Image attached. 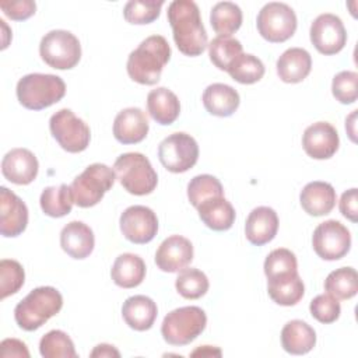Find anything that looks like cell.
Returning a JSON list of instances; mask_svg holds the SVG:
<instances>
[{
  "instance_id": "5b68a950",
  "label": "cell",
  "mask_w": 358,
  "mask_h": 358,
  "mask_svg": "<svg viewBox=\"0 0 358 358\" xmlns=\"http://www.w3.org/2000/svg\"><path fill=\"white\" fill-rule=\"evenodd\" d=\"M113 171L119 183L134 196H145L154 192L158 175L150 159L141 152H124L113 164Z\"/></svg>"
},
{
  "instance_id": "60d3db41",
  "label": "cell",
  "mask_w": 358,
  "mask_h": 358,
  "mask_svg": "<svg viewBox=\"0 0 358 358\" xmlns=\"http://www.w3.org/2000/svg\"><path fill=\"white\" fill-rule=\"evenodd\" d=\"M25 273L22 266L17 260L3 259L0 262V298L4 299L24 285Z\"/></svg>"
},
{
  "instance_id": "4316f807",
  "label": "cell",
  "mask_w": 358,
  "mask_h": 358,
  "mask_svg": "<svg viewBox=\"0 0 358 358\" xmlns=\"http://www.w3.org/2000/svg\"><path fill=\"white\" fill-rule=\"evenodd\" d=\"M197 211L204 225L213 231H227L235 222V208L224 196L204 200Z\"/></svg>"
},
{
  "instance_id": "f1b7e54d",
  "label": "cell",
  "mask_w": 358,
  "mask_h": 358,
  "mask_svg": "<svg viewBox=\"0 0 358 358\" xmlns=\"http://www.w3.org/2000/svg\"><path fill=\"white\" fill-rule=\"evenodd\" d=\"M110 275L113 282L122 288H134L145 277V263L134 253H122L116 257Z\"/></svg>"
},
{
  "instance_id": "4fadbf2b",
  "label": "cell",
  "mask_w": 358,
  "mask_h": 358,
  "mask_svg": "<svg viewBox=\"0 0 358 358\" xmlns=\"http://www.w3.org/2000/svg\"><path fill=\"white\" fill-rule=\"evenodd\" d=\"M310 42L322 55L338 53L347 42V31L340 17L324 13L317 15L310 25Z\"/></svg>"
},
{
  "instance_id": "c3c4849f",
  "label": "cell",
  "mask_w": 358,
  "mask_h": 358,
  "mask_svg": "<svg viewBox=\"0 0 358 358\" xmlns=\"http://www.w3.org/2000/svg\"><path fill=\"white\" fill-rule=\"evenodd\" d=\"M199 354H201V355H221V351L217 348V350H211V347L210 345H203V347H200V348H197V350H194L193 352H192V355H199Z\"/></svg>"
},
{
  "instance_id": "e575fe53",
  "label": "cell",
  "mask_w": 358,
  "mask_h": 358,
  "mask_svg": "<svg viewBox=\"0 0 358 358\" xmlns=\"http://www.w3.org/2000/svg\"><path fill=\"white\" fill-rule=\"evenodd\" d=\"M264 71L266 69L263 62L250 53L239 55L227 70V73L232 77V80L241 84L257 83L259 80L263 78Z\"/></svg>"
},
{
  "instance_id": "ab89813d",
  "label": "cell",
  "mask_w": 358,
  "mask_h": 358,
  "mask_svg": "<svg viewBox=\"0 0 358 358\" xmlns=\"http://www.w3.org/2000/svg\"><path fill=\"white\" fill-rule=\"evenodd\" d=\"M264 274L267 280L280 275L291 274L298 271V262L295 255L285 248H278L271 250L264 260Z\"/></svg>"
},
{
  "instance_id": "3957f363",
  "label": "cell",
  "mask_w": 358,
  "mask_h": 358,
  "mask_svg": "<svg viewBox=\"0 0 358 358\" xmlns=\"http://www.w3.org/2000/svg\"><path fill=\"white\" fill-rule=\"evenodd\" d=\"M63 306L62 294L53 287L32 289L14 309L17 324L25 331H34L57 315Z\"/></svg>"
},
{
  "instance_id": "f546056e",
  "label": "cell",
  "mask_w": 358,
  "mask_h": 358,
  "mask_svg": "<svg viewBox=\"0 0 358 358\" xmlns=\"http://www.w3.org/2000/svg\"><path fill=\"white\" fill-rule=\"evenodd\" d=\"M267 292L275 303L281 306H294L302 299L305 285L296 271L267 280Z\"/></svg>"
},
{
  "instance_id": "5bb4252c",
  "label": "cell",
  "mask_w": 358,
  "mask_h": 358,
  "mask_svg": "<svg viewBox=\"0 0 358 358\" xmlns=\"http://www.w3.org/2000/svg\"><path fill=\"white\" fill-rule=\"evenodd\" d=\"M119 224L123 236L137 245L151 242L158 232V218L155 213L145 206L127 207L122 213Z\"/></svg>"
},
{
  "instance_id": "e0dca14e",
  "label": "cell",
  "mask_w": 358,
  "mask_h": 358,
  "mask_svg": "<svg viewBox=\"0 0 358 358\" xmlns=\"http://www.w3.org/2000/svg\"><path fill=\"white\" fill-rule=\"evenodd\" d=\"M193 260L192 242L180 235L168 236L158 246L155 253V264L165 273H176L183 270Z\"/></svg>"
},
{
  "instance_id": "f6af8a7d",
  "label": "cell",
  "mask_w": 358,
  "mask_h": 358,
  "mask_svg": "<svg viewBox=\"0 0 358 358\" xmlns=\"http://www.w3.org/2000/svg\"><path fill=\"white\" fill-rule=\"evenodd\" d=\"M340 213L350 221L357 222L358 220V196H357V189L352 187L350 190H345L341 194L340 203H338Z\"/></svg>"
},
{
  "instance_id": "7bdbcfd3",
  "label": "cell",
  "mask_w": 358,
  "mask_h": 358,
  "mask_svg": "<svg viewBox=\"0 0 358 358\" xmlns=\"http://www.w3.org/2000/svg\"><path fill=\"white\" fill-rule=\"evenodd\" d=\"M309 310L317 322L329 324L338 319L341 313V306L337 298L331 296L330 294H320L310 301Z\"/></svg>"
},
{
  "instance_id": "52a82bcc",
  "label": "cell",
  "mask_w": 358,
  "mask_h": 358,
  "mask_svg": "<svg viewBox=\"0 0 358 358\" xmlns=\"http://www.w3.org/2000/svg\"><path fill=\"white\" fill-rule=\"evenodd\" d=\"M116 173L105 164L88 165L70 185L74 204L88 208L98 204L105 193L112 189Z\"/></svg>"
},
{
  "instance_id": "603a6c76",
  "label": "cell",
  "mask_w": 358,
  "mask_h": 358,
  "mask_svg": "<svg viewBox=\"0 0 358 358\" xmlns=\"http://www.w3.org/2000/svg\"><path fill=\"white\" fill-rule=\"evenodd\" d=\"M158 315L157 303L145 295H133L123 302L122 316L126 324L137 331L152 327Z\"/></svg>"
},
{
  "instance_id": "7dc6e473",
  "label": "cell",
  "mask_w": 358,
  "mask_h": 358,
  "mask_svg": "<svg viewBox=\"0 0 358 358\" xmlns=\"http://www.w3.org/2000/svg\"><path fill=\"white\" fill-rule=\"evenodd\" d=\"M92 358L95 357H120V352L110 344H98L90 354Z\"/></svg>"
},
{
  "instance_id": "cb8c5ba5",
  "label": "cell",
  "mask_w": 358,
  "mask_h": 358,
  "mask_svg": "<svg viewBox=\"0 0 358 358\" xmlns=\"http://www.w3.org/2000/svg\"><path fill=\"white\" fill-rule=\"evenodd\" d=\"M277 74L288 84L303 81L312 69V57L308 50L302 48L287 49L277 60Z\"/></svg>"
},
{
  "instance_id": "9c48e42d",
  "label": "cell",
  "mask_w": 358,
  "mask_h": 358,
  "mask_svg": "<svg viewBox=\"0 0 358 358\" xmlns=\"http://www.w3.org/2000/svg\"><path fill=\"white\" fill-rule=\"evenodd\" d=\"M256 25L262 38L271 43H280L295 34L298 21L295 11L288 4L271 1L259 11Z\"/></svg>"
},
{
  "instance_id": "d6a6232c",
  "label": "cell",
  "mask_w": 358,
  "mask_h": 358,
  "mask_svg": "<svg viewBox=\"0 0 358 358\" xmlns=\"http://www.w3.org/2000/svg\"><path fill=\"white\" fill-rule=\"evenodd\" d=\"M324 289L337 299H350L358 291V275L352 267L333 270L324 280Z\"/></svg>"
},
{
  "instance_id": "44dd1931",
  "label": "cell",
  "mask_w": 358,
  "mask_h": 358,
  "mask_svg": "<svg viewBox=\"0 0 358 358\" xmlns=\"http://www.w3.org/2000/svg\"><path fill=\"white\" fill-rule=\"evenodd\" d=\"M60 246L73 259L88 257L95 246L92 229L83 221H71L60 232Z\"/></svg>"
},
{
  "instance_id": "1f68e13d",
  "label": "cell",
  "mask_w": 358,
  "mask_h": 358,
  "mask_svg": "<svg viewBox=\"0 0 358 358\" xmlns=\"http://www.w3.org/2000/svg\"><path fill=\"white\" fill-rule=\"evenodd\" d=\"M42 211L53 218H60L67 215L74 204L70 186L62 183L60 186H48L43 189L41 199Z\"/></svg>"
},
{
  "instance_id": "8fae6325",
  "label": "cell",
  "mask_w": 358,
  "mask_h": 358,
  "mask_svg": "<svg viewBox=\"0 0 358 358\" xmlns=\"http://www.w3.org/2000/svg\"><path fill=\"white\" fill-rule=\"evenodd\" d=\"M158 158L169 172L183 173L193 168L199 159L197 141L187 133H172L159 143Z\"/></svg>"
},
{
  "instance_id": "d590c367",
  "label": "cell",
  "mask_w": 358,
  "mask_h": 358,
  "mask_svg": "<svg viewBox=\"0 0 358 358\" xmlns=\"http://www.w3.org/2000/svg\"><path fill=\"white\" fill-rule=\"evenodd\" d=\"M176 291L186 299H197L206 295L210 282L207 275L199 268H183L175 281Z\"/></svg>"
},
{
  "instance_id": "7a4b0ae2",
  "label": "cell",
  "mask_w": 358,
  "mask_h": 358,
  "mask_svg": "<svg viewBox=\"0 0 358 358\" xmlns=\"http://www.w3.org/2000/svg\"><path fill=\"white\" fill-rule=\"evenodd\" d=\"M171 59V46L162 35L145 38L127 57L129 77L143 85H154L159 81L162 69Z\"/></svg>"
},
{
  "instance_id": "6da1fadb",
  "label": "cell",
  "mask_w": 358,
  "mask_h": 358,
  "mask_svg": "<svg viewBox=\"0 0 358 358\" xmlns=\"http://www.w3.org/2000/svg\"><path fill=\"white\" fill-rule=\"evenodd\" d=\"M168 21L173 41L186 56H199L208 46L199 6L192 0H175L168 7Z\"/></svg>"
},
{
  "instance_id": "484cf974",
  "label": "cell",
  "mask_w": 358,
  "mask_h": 358,
  "mask_svg": "<svg viewBox=\"0 0 358 358\" xmlns=\"http://www.w3.org/2000/svg\"><path fill=\"white\" fill-rule=\"evenodd\" d=\"M147 110L157 123L168 126L178 119L180 113V102L171 90L158 87L147 95Z\"/></svg>"
},
{
  "instance_id": "74e56055",
  "label": "cell",
  "mask_w": 358,
  "mask_h": 358,
  "mask_svg": "<svg viewBox=\"0 0 358 358\" xmlns=\"http://www.w3.org/2000/svg\"><path fill=\"white\" fill-rule=\"evenodd\" d=\"M39 352L45 358H76L71 338L62 330L48 331L39 341Z\"/></svg>"
},
{
  "instance_id": "4dcf8cb0",
  "label": "cell",
  "mask_w": 358,
  "mask_h": 358,
  "mask_svg": "<svg viewBox=\"0 0 358 358\" xmlns=\"http://www.w3.org/2000/svg\"><path fill=\"white\" fill-rule=\"evenodd\" d=\"M242 10L232 1L217 3L210 13V24L218 36H231L242 25Z\"/></svg>"
},
{
  "instance_id": "ee69618b",
  "label": "cell",
  "mask_w": 358,
  "mask_h": 358,
  "mask_svg": "<svg viewBox=\"0 0 358 358\" xmlns=\"http://www.w3.org/2000/svg\"><path fill=\"white\" fill-rule=\"evenodd\" d=\"M0 8L8 18H11L14 21H24L35 14L36 4L32 0L0 1Z\"/></svg>"
},
{
  "instance_id": "ac0fdd59",
  "label": "cell",
  "mask_w": 358,
  "mask_h": 358,
  "mask_svg": "<svg viewBox=\"0 0 358 358\" xmlns=\"http://www.w3.org/2000/svg\"><path fill=\"white\" fill-rule=\"evenodd\" d=\"M38 169L36 157L27 148H13L1 161L3 176L15 185H29L36 178Z\"/></svg>"
},
{
  "instance_id": "83f0119b",
  "label": "cell",
  "mask_w": 358,
  "mask_h": 358,
  "mask_svg": "<svg viewBox=\"0 0 358 358\" xmlns=\"http://www.w3.org/2000/svg\"><path fill=\"white\" fill-rule=\"evenodd\" d=\"M316 344V333L306 322L295 319L288 322L281 330V345L292 355L309 352Z\"/></svg>"
},
{
  "instance_id": "9a60e30c",
  "label": "cell",
  "mask_w": 358,
  "mask_h": 358,
  "mask_svg": "<svg viewBox=\"0 0 358 358\" xmlns=\"http://www.w3.org/2000/svg\"><path fill=\"white\" fill-rule=\"evenodd\" d=\"M338 145V133L329 122H316L303 131L302 147L310 158L329 159L336 154Z\"/></svg>"
},
{
  "instance_id": "836d02e7",
  "label": "cell",
  "mask_w": 358,
  "mask_h": 358,
  "mask_svg": "<svg viewBox=\"0 0 358 358\" xmlns=\"http://www.w3.org/2000/svg\"><path fill=\"white\" fill-rule=\"evenodd\" d=\"M242 53V43L232 36H217L208 43L210 60L222 71H227L234 60Z\"/></svg>"
},
{
  "instance_id": "30bf717a",
  "label": "cell",
  "mask_w": 358,
  "mask_h": 358,
  "mask_svg": "<svg viewBox=\"0 0 358 358\" xmlns=\"http://www.w3.org/2000/svg\"><path fill=\"white\" fill-rule=\"evenodd\" d=\"M49 129L53 138L67 152L76 154L84 151L91 140V130L88 124L67 108L52 115Z\"/></svg>"
},
{
  "instance_id": "b9f144b4",
  "label": "cell",
  "mask_w": 358,
  "mask_h": 358,
  "mask_svg": "<svg viewBox=\"0 0 358 358\" xmlns=\"http://www.w3.org/2000/svg\"><path fill=\"white\" fill-rule=\"evenodd\" d=\"M358 74L355 71H340L331 83L333 96L344 105L354 103L358 96Z\"/></svg>"
},
{
  "instance_id": "8d00e7d4",
  "label": "cell",
  "mask_w": 358,
  "mask_h": 358,
  "mask_svg": "<svg viewBox=\"0 0 358 358\" xmlns=\"http://www.w3.org/2000/svg\"><path fill=\"white\" fill-rule=\"evenodd\" d=\"M224 196V189L221 182L208 173L197 175L190 179L187 185V199L193 207H199L204 200L211 197Z\"/></svg>"
},
{
  "instance_id": "7402d4cb",
  "label": "cell",
  "mask_w": 358,
  "mask_h": 358,
  "mask_svg": "<svg viewBox=\"0 0 358 358\" xmlns=\"http://www.w3.org/2000/svg\"><path fill=\"white\" fill-rule=\"evenodd\" d=\"M336 190L334 187L322 180L309 182L305 185L299 194V201L305 213L313 217H322L329 214L336 206Z\"/></svg>"
},
{
  "instance_id": "2e32d148",
  "label": "cell",
  "mask_w": 358,
  "mask_h": 358,
  "mask_svg": "<svg viewBox=\"0 0 358 358\" xmlns=\"http://www.w3.org/2000/svg\"><path fill=\"white\" fill-rule=\"evenodd\" d=\"M28 224L25 203L11 190L0 187V232L6 238L21 235Z\"/></svg>"
},
{
  "instance_id": "7c38bea8",
  "label": "cell",
  "mask_w": 358,
  "mask_h": 358,
  "mask_svg": "<svg viewBox=\"0 0 358 358\" xmlns=\"http://www.w3.org/2000/svg\"><path fill=\"white\" fill-rule=\"evenodd\" d=\"M312 246L320 259L330 262L338 260L350 252V231L340 221L327 220L315 228L312 235Z\"/></svg>"
},
{
  "instance_id": "8992f818",
  "label": "cell",
  "mask_w": 358,
  "mask_h": 358,
  "mask_svg": "<svg viewBox=\"0 0 358 358\" xmlns=\"http://www.w3.org/2000/svg\"><path fill=\"white\" fill-rule=\"evenodd\" d=\"M207 316L199 306H182L169 312L161 324V334L171 345H186L206 329Z\"/></svg>"
},
{
  "instance_id": "bcb514c9",
  "label": "cell",
  "mask_w": 358,
  "mask_h": 358,
  "mask_svg": "<svg viewBox=\"0 0 358 358\" xmlns=\"http://www.w3.org/2000/svg\"><path fill=\"white\" fill-rule=\"evenodd\" d=\"M0 347H1L0 355L3 358H7V357H25V358H28L29 357V351H28L25 343H22L21 340L6 338V340L1 341Z\"/></svg>"
},
{
  "instance_id": "277c9868",
  "label": "cell",
  "mask_w": 358,
  "mask_h": 358,
  "mask_svg": "<svg viewBox=\"0 0 358 358\" xmlns=\"http://www.w3.org/2000/svg\"><path fill=\"white\" fill-rule=\"evenodd\" d=\"M66 94L64 81L55 74L31 73L17 83L20 103L31 110H41L59 102Z\"/></svg>"
},
{
  "instance_id": "ba28073f",
  "label": "cell",
  "mask_w": 358,
  "mask_h": 358,
  "mask_svg": "<svg viewBox=\"0 0 358 358\" xmlns=\"http://www.w3.org/2000/svg\"><path fill=\"white\" fill-rule=\"evenodd\" d=\"M39 55L48 66L57 70H70L81 59V45L70 31L53 29L41 39Z\"/></svg>"
},
{
  "instance_id": "d4e9b609",
  "label": "cell",
  "mask_w": 358,
  "mask_h": 358,
  "mask_svg": "<svg viewBox=\"0 0 358 358\" xmlns=\"http://www.w3.org/2000/svg\"><path fill=\"white\" fill-rule=\"evenodd\" d=\"M241 98L235 88L228 84H210L203 92V105L210 115L228 117L239 106Z\"/></svg>"
},
{
  "instance_id": "d6986e66",
  "label": "cell",
  "mask_w": 358,
  "mask_h": 358,
  "mask_svg": "<svg viewBox=\"0 0 358 358\" xmlns=\"http://www.w3.org/2000/svg\"><path fill=\"white\" fill-rule=\"evenodd\" d=\"M150 124L145 113L140 108H126L120 110L113 122V136L122 144H137L148 133Z\"/></svg>"
},
{
  "instance_id": "f35d334b",
  "label": "cell",
  "mask_w": 358,
  "mask_h": 358,
  "mask_svg": "<svg viewBox=\"0 0 358 358\" xmlns=\"http://www.w3.org/2000/svg\"><path fill=\"white\" fill-rule=\"evenodd\" d=\"M162 6V0H130L123 8V17L130 24H150L159 17Z\"/></svg>"
},
{
  "instance_id": "ffe728a7",
  "label": "cell",
  "mask_w": 358,
  "mask_h": 358,
  "mask_svg": "<svg viewBox=\"0 0 358 358\" xmlns=\"http://www.w3.org/2000/svg\"><path fill=\"white\" fill-rule=\"evenodd\" d=\"M278 231L277 213L267 206L253 208L245 224L246 239L256 246L266 245L274 239Z\"/></svg>"
}]
</instances>
